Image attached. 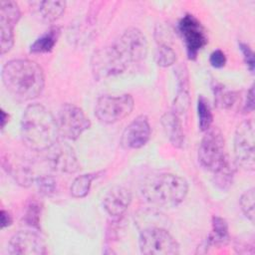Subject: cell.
<instances>
[{
  "label": "cell",
  "mask_w": 255,
  "mask_h": 255,
  "mask_svg": "<svg viewBox=\"0 0 255 255\" xmlns=\"http://www.w3.org/2000/svg\"><path fill=\"white\" fill-rule=\"evenodd\" d=\"M6 90L20 101H32L38 98L45 87V75L42 67L29 59L8 61L1 73Z\"/></svg>",
  "instance_id": "cell-1"
},
{
  "label": "cell",
  "mask_w": 255,
  "mask_h": 255,
  "mask_svg": "<svg viewBox=\"0 0 255 255\" xmlns=\"http://www.w3.org/2000/svg\"><path fill=\"white\" fill-rule=\"evenodd\" d=\"M21 137L32 150L45 151L59 140L57 119L41 104L29 105L21 119Z\"/></svg>",
  "instance_id": "cell-2"
},
{
  "label": "cell",
  "mask_w": 255,
  "mask_h": 255,
  "mask_svg": "<svg viewBox=\"0 0 255 255\" xmlns=\"http://www.w3.org/2000/svg\"><path fill=\"white\" fill-rule=\"evenodd\" d=\"M141 196L150 204L172 207L180 204L188 193L187 181L174 173L160 172L147 176L140 187Z\"/></svg>",
  "instance_id": "cell-3"
},
{
  "label": "cell",
  "mask_w": 255,
  "mask_h": 255,
  "mask_svg": "<svg viewBox=\"0 0 255 255\" xmlns=\"http://www.w3.org/2000/svg\"><path fill=\"white\" fill-rule=\"evenodd\" d=\"M197 157L201 166L212 173L229 160L225 148V139L218 128L206 130L199 143Z\"/></svg>",
  "instance_id": "cell-4"
},
{
  "label": "cell",
  "mask_w": 255,
  "mask_h": 255,
  "mask_svg": "<svg viewBox=\"0 0 255 255\" xmlns=\"http://www.w3.org/2000/svg\"><path fill=\"white\" fill-rule=\"evenodd\" d=\"M141 254L175 255L179 253V245L174 237L161 226L144 227L138 238Z\"/></svg>",
  "instance_id": "cell-5"
},
{
  "label": "cell",
  "mask_w": 255,
  "mask_h": 255,
  "mask_svg": "<svg viewBox=\"0 0 255 255\" xmlns=\"http://www.w3.org/2000/svg\"><path fill=\"white\" fill-rule=\"evenodd\" d=\"M120 59L128 67L142 61L147 54V40L138 28L130 27L111 44Z\"/></svg>",
  "instance_id": "cell-6"
},
{
  "label": "cell",
  "mask_w": 255,
  "mask_h": 255,
  "mask_svg": "<svg viewBox=\"0 0 255 255\" xmlns=\"http://www.w3.org/2000/svg\"><path fill=\"white\" fill-rule=\"evenodd\" d=\"M133 107L134 101L129 94L105 95L96 102L95 116L101 123L112 125L127 118L132 112Z\"/></svg>",
  "instance_id": "cell-7"
},
{
  "label": "cell",
  "mask_w": 255,
  "mask_h": 255,
  "mask_svg": "<svg viewBox=\"0 0 255 255\" xmlns=\"http://www.w3.org/2000/svg\"><path fill=\"white\" fill-rule=\"evenodd\" d=\"M255 131L252 120L241 122L234 134V154L237 164L247 170L253 171L255 168Z\"/></svg>",
  "instance_id": "cell-8"
},
{
  "label": "cell",
  "mask_w": 255,
  "mask_h": 255,
  "mask_svg": "<svg viewBox=\"0 0 255 255\" xmlns=\"http://www.w3.org/2000/svg\"><path fill=\"white\" fill-rule=\"evenodd\" d=\"M59 133L64 138L75 140L91 127L90 119L85 112L74 104H64L57 118Z\"/></svg>",
  "instance_id": "cell-9"
},
{
  "label": "cell",
  "mask_w": 255,
  "mask_h": 255,
  "mask_svg": "<svg viewBox=\"0 0 255 255\" xmlns=\"http://www.w3.org/2000/svg\"><path fill=\"white\" fill-rule=\"evenodd\" d=\"M178 31L184 41L188 58L195 59L208 42L205 29L193 15L186 14L178 23Z\"/></svg>",
  "instance_id": "cell-10"
},
{
  "label": "cell",
  "mask_w": 255,
  "mask_h": 255,
  "mask_svg": "<svg viewBox=\"0 0 255 255\" xmlns=\"http://www.w3.org/2000/svg\"><path fill=\"white\" fill-rule=\"evenodd\" d=\"M92 72L96 79H107L124 73L128 67L120 59L112 45L96 51L91 59Z\"/></svg>",
  "instance_id": "cell-11"
},
{
  "label": "cell",
  "mask_w": 255,
  "mask_h": 255,
  "mask_svg": "<svg viewBox=\"0 0 255 255\" xmlns=\"http://www.w3.org/2000/svg\"><path fill=\"white\" fill-rule=\"evenodd\" d=\"M45 152L48 165L56 172L75 173L80 168L74 148L65 141L58 140Z\"/></svg>",
  "instance_id": "cell-12"
},
{
  "label": "cell",
  "mask_w": 255,
  "mask_h": 255,
  "mask_svg": "<svg viewBox=\"0 0 255 255\" xmlns=\"http://www.w3.org/2000/svg\"><path fill=\"white\" fill-rule=\"evenodd\" d=\"M11 255H44L47 253L44 239L35 231L20 230L8 242Z\"/></svg>",
  "instance_id": "cell-13"
},
{
  "label": "cell",
  "mask_w": 255,
  "mask_h": 255,
  "mask_svg": "<svg viewBox=\"0 0 255 255\" xmlns=\"http://www.w3.org/2000/svg\"><path fill=\"white\" fill-rule=\"evenodd\" d=\"M151 128L148 119L140 115L132 120L124 129L121 137V144L127 149H137L145 145L149 140Z\"/></svg>",
  "instance_id": "cell-14"
},
{
  "label": "cell",
  "mask_w": 255,
  "mask_h": 255,
  "mask_svg": "<svg viewBox=\"0 0 255 255\" xmlns=\"http://www.w3.org/2000/svg\"><path fill=\"white\" fill-rule=\"evenodd\" d=\"M131 198L129 189L122 185H117L110 189L103 198V207L110 216L120 218L128 208Z\"/></svg>",
  "instance_id": "cell-15"
},
{
  "label": "cell",
  "mask_w": 255,
  "mask_h": 255,
  "mask_svg": "<svg viewBox=\"0 0 255 255\" xmlns=\"http://www.w3.org/2000/svg\"><path fill=\"white\" fill-rule=\"evenodd\" d=\"M177 79V93L173 100L171 110L177 115L182 116L186 113L190 105L189 77L186 66L179 65L175 71Z\"/></svg>",
  "instance_id": "cell-16"
},
{
  "label": "cell",
  "mask_w": 255,
  "mask_h": 255,
  "mask_svg": "<svg viewBox=\"0 0 255 255\" xmlns=\"http://www.w3.org/2000/svg\"><path fill=\"white\" fill-rule=\"evenodd\" d=\"M161 125L170 143L176 148H181L184 144V131L180 116L170 109L163 114Z\"/></svg>",
  "instance_id": "cell-17"
},
{
  "label": "cell",
  "mask_w": 255,
  "mask_h": 255,
  "mask_svg": "<svg viewBox=\"0 0 255 255\" xmlns=\"http://www.w3.org/2000/svg\"><path fill=\"white\" fill-rule=\"evenodd\" d=\"M60 34L61 30L59 27H51L41 37L35 40V42L30 46V52L34 54H43L51 52L54 49L60 37Z\"/></svg>",
  "instance_id": "cell-18"
},
{
  "label": "cell",
  "mask_w": 255,
  "mask_h": 255,
  "mask_svg": "<svg viewBox=\"0 0 255 255\" xmlns=\"http://www.w3.org/2000/svg\"><path fill=\"white\" fill-rule=\"evenodd\" d=\"M66 9V2L61 0L41 1L38 6V12L42 19L47 22H54L59 19Z\"/></svg>",
  "instance_id": "cell-19"
},
{
  "label": "cell",
  "mask_w": 255,
  "mask_h": 255,
  "mask_svg": "<svg viewBox=\"0 0 255 255\" xmlns=\"http://www.w3.org/2000/svg\"><path fill=\"white\" fill-rule=\"evenodd\" d=\"M98 173H85L77 176L71 184L70 192L76 198L85 197L90 189L93 180L96 178Z\"/></svg>",
  "instance_id": "cell-20"
},
{
  "label": "cell",
  "mask_w": 255,
  "mask_h": 255,
  "mask_svg": "<svg viewBox=\"0 0 255 255\" xmlns=\"http://www.w3.org/2000/svg\"><path fill=\"white\" fill-rule=\"evenodd\" d=\"M211 224H212V230L208 239L209 243L211 244L225 243L229 238L228 224L226 220L222 217L214 215L212 217Z\"/></svg>",
  "instance_id": "cell-21"
},
{
  "label": "cell",
  "mask_w": 255,
  "mask_h": 255,
  "mask_svg": "<svg viewBox=\"0 0 255 255\" xmlns=\"http://www.w3.org/2000/svg\"><path fill=\"white\" fill-rule=\"evenodd\" d=\"M234 177V167L228 160L221 168L213 172V180L215 185L221 190H227L232 182Z\"/></svg>",
  "instance_id": "cell-22"
},
{
  "label": "cell",
  "mask_w": 255,
  "mask_h": 255,
  "mask_svg": "<svg viewBox=\"0 0 255 255\" xmlns=\"http://www.w3.org/2000/svg\"><path fill=\"white\" fill-rule=\"evenodd\" d=\"M197 114L200 129L202 131L208 130L213 121V115L211 112V108L208 104V101L202 95L199 96L197 100Z\"/></svg>",
  "instance_id": "cell-23"
},
{
  "label": "cell",
  "mask_w": 255,
  "mask_h": 255,
  "mask_svg": "<svg viewBox=\"0 0 255 255\" xmlns=\"http://www.w3.org/2000/svg\"><path fill=\"white\" fill-rule=\"evenodd\" d=\"M14 27L15 25L0 19V49L1 55L8 53L14 45Z\"/></svg>",
  "instance_id": "cell-24"
},
{
  "label": "cell",
  "mask_w": 255,
  "mask_h": 255,
  "mask_svg": "<svg viewBox=\"0 0 255 255\" xmlns=\"http://www.w3.org/2000/svg\"><path fill=\"white\" fill-rule=\"evenodd\" d=\"M215 104L220 109H231L238 101V96L235 92L224 89L222 86L214 87Z\"/></svg>",
  "instance_id": "cell-25"
},
{
  "label": "cell",
  "mask_w": 255,
  "mask_h": 255,
  "mask_svg": "<svg viewBox=\"0 0 255 255\" xmlns=\"http://www.w3.org/2000/svg\"><path fill=\"white\" fill-rule=\"evenodd\" d=\"M154 60L159 67L166 68L176 62V53L167 44H160L156 49Z\"/></svg>",
  "instance_id": "cell-26"
},
{
  "label": "cell",
  "mask_w": 255,
  "mask_h": 255,
  "mask_svg": "<svg viewBox=\"0 0 255 255\" xmlns=\"http://www.w3.org/2000/svg\"><path fill=\"white\" fill-rule=\"evenodd\" d=\"M21 17V11L18 4L14 1L0 2V19H4L14 25L18 23Z\"/></svg>",
  "instance_id": "cell-27"
},
{
  "label": "cell",
  "mask_w": 255,
  "mask_h": 255,
  "mask_svg": "<svg viewBox=\"0 0 255 255\" xmlns=\"http://www.w3.org/2000/svg\"><path fill=\"white\" fill-rule=\"evenodd\" d=\"M254 199H255V192L254 188L251 187L244 191L239 199V204L243 214L249 219L252 223L255 219V210H254Z\"/></svg>",
  "instance_id": "cell-28"
},
{
  "label": "cell",
  "mask_w": 255,
  "mask_h": 255,
  "mask_svg": "<svg viewBox=\"0 0 255 255\" xmlns=\"http://www.w3.org/2000/svg\"><path fill=\"white\" fill-rule=\"evenodd\" d=\"M34 184L36 185V188L39 191V193L46 196H49L55 193L57 189L56 179L53 176L47 175V174L36 176L34 180Z\"/></svg>",
  "instance_id": "cell-29"
},
{
  "label": "cell",
  "mask_w": 255,
  "mask_h": 255,
  "mask_svg": "<svg viewBox=\"0 0 255 255\" xmlns=\"http://www.w3.org/2000/svg\"><path fill=\"white\" fill-rule=\"evenodd\" d=\"M41 209H42V205L38 200H36V199L30 200V202L28 203V205L26 207L25 221L31 226L38 227L39 221H40Z\"/></svg>",
  "instance_id": "cell-30"
},
{
  "label": "cell",
  "mask_w": 255,
  "mask_h": 255,
  "mask_svg": "<svg viewBox=\"0 0 255 255\" xmlns=\"http://www.w3.org/2000/svg\"><path fill=\"white\" fill-rule=\"evenodd\" d=\"M226 56L224 54L223 51L217 49V50H214L211 54H210V57H209V62L211 64L212 67L214 68H222L225 66L226 64Z\"/></svg>",
  "instance_id": "cell-31"
},
{
  "label": "cell",
  "mask_w": 255,
  "mask_h": 255,
  "mask_svg": "<svg viewBox=\"0 0 255 255\" xmlns=\"http://www.w3.org/2000/svg\"><path fill=\"white\" fill-rule=\"evenodd\" d=\"M239 47L243 54V57H244L247 67L249 68V70L251 72H253V70H254V53H253V51L247 44H244V43H240Z\"/></svg>",
  "instance_id": "cell-32"
},
{
  "label": "cell",
  "mask_w": 255,
  "mask_h": 255,
  "mask_svg": "<svg viewBox=\"0 0 255 255\" xmlns=\"http://www.w3.org/2000/svg\"><path fill=\"white\" fill-rule=\"evenodd\" d=\"M243 109L245 112H252L254 110V88H253V86L247 92Z\"/></svg>",
  "instance_id": "cell-33"
},
{
  "label": "cell",
  "mask_w": 255,
  "mask_h": 255,
  "mask_svg": "<svg viewBox=\"0 0 255 255\" xmlns=\"http://www.w3.org/2000/svg\"><path fill=\"white\" fill-rule=\"evenodd\" d=\"M12 222H13L12 215L5 209H2L1 210V228L10 226L12 224Z\"/></svg>",
  "instance_id": "cell-34"
},
{
  "label": "cell",
  "mask_w": 255,
  "mask_h": 255,
  "mask_svg": "<svg viewBox=\"0 0 255 255\" xmlns=\"http://www.w3.org/2000/svg\"><path fill=\"white\" fill-rule=\"evenodd\" d=\"M8 119H9V115L4 110H1V128H4V127L9 121Z\"/></svg>",
  "instance_id": "cell-35"
}]
</instances>
